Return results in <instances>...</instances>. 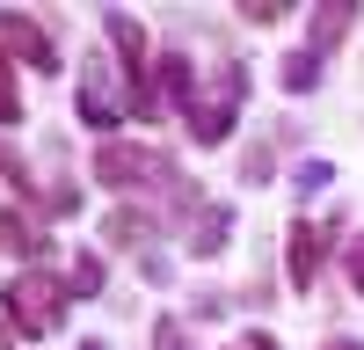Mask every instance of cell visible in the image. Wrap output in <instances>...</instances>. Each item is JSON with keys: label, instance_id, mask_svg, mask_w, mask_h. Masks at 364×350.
Masks as SVG:
<instances>
[{"label": "cell", "instance_id": "21", "mask_svg": "<svg viewBox=\"0 0 364 350\" xmlns=\"http://www.w3.org/2000/svg\"><path fill=\"white\" fill-rule=\"evenodd\" d=\"M0 350H15V329H0Z\"/></svg>", "mask_w": 364, "mask_h": 350}, {"label": "cell", "instance_id": "11", "mask_svg": "<svg viewBox=\"0 0 364 350\" xmlns=\"http://www.w3.org/2000/svg\"><path fill=\"white\" fill-rule=\"evenodd\" d=\"M321 73H328V58H321V51H284V66H277L284 95H314V88H321Z\"/></svg>", "mask_w": 364, "mask_h": 350}, {"label": "cell", "instance_id": "16", "mask_svg": "<svg viewBox=\"0 0 364 350\" xmlns=\"http://www.w3.org/2000/svg\"><path fill=\"white\" fill-rule=\"evenodd\" d=\"M343 270H350V292L364 299V233H350V248H343Z\"/></svg>", "mask_w": 364, "mask_h": 350}, {"label": "cell", "instance_id": "9", "mask_svg": "<svg viewBox=\"0 0 364 350\" xmlns=\"http://www.w3.org/2000/svg\"><path fill=\"white\" fill-rule=\"evenodd\" d=\"M154 233H161V219L139 212V204H117V212L102 219V241H109V248H146Z\"/></svg>", "mask_w": 364, "mask_h": 350}, {"label": "cell", "instance_id": "15", "mask_svg": "<svg viewBox=\"0 0 364 350\" xmlns=\"http://www.w3.org/2000/svg\"><path fill=\"white\" fill-rule=\"evenodd\" d=\"M154 350H190V329H182L175 314H161L154 321Z\"/></svg>", "mask_w": 364, "mask_h": 350}, {"label": "cell", "instance_id": "2", "mask_svg": "<svg viewBox=\"0 0 364 350\" xmlns=\"http://www.w3.org/2000/svg\"><path fill=\"white\" fill-rule=\"evenodd\" d=\"M87 175H95L102 190H175L182 183V168L161 154V146H139V139H102Z\"/></svg>", "mask_w": 364, "mask_h": 350}, {"label": "cell", "instance_id": "22", "mask_svg": "<svg viewBox=\"0 0 364 350\" xmlns=\"http://www.w3.org/2000/svg\"><path fill=\"white\" fill-rule=\"evenodd\" d=\"M80 350H109V343H80Z\"/></svg>", "mask_w": 364, "mask_h": 350}, {"label": "cell", "instance_id": "3", "mask_svg": "<svg viewBox=\"0 0 364 350\" xmlns=\"http://www.w3.org/2000/svg\"><path fill=\"white\" fill-rule=\"evenodd\" d=\"M0 307H8V329L15 336H51L58 321H66L73 292L58 285L51 270H15L8 285H0Z\"/></svg>", "mask_w": 364, "mask_h": 350}, {"label": "cell", "instance_id": "18", "mask_svg": "<svg viewBox=\"0 0 364 350\" xmlns=\"http://www.w3.org/2000/svg\"><path fill=\"white\" fill-rule=\"evenodd\" d=\"M284 8H277V0H240V22H277Z\"/></svg>", "mask_w": 364, "mask_h": 350}, {"label": "cell", "instance_id": "12", "mask_svg": "<svg viewBox=\"0 0 364 350\" xmlns=\"http://www.w3.org/2000/svg\"><path fill=\"white\" fill-rule=\"evenodd\" d=\"M102 277H109V270H102V255H87V248H80V255H73L66 292H73V299H102Z\"/></svg>", "mask_w": 364, "mask_h": 350}, {"label": "cell", "instance_id": "13", "mask_svg": "<svg viewBox=\"0 0 364 350\" xmlns=\"http://www.w3.org/2000/svg\"><path fill=\"white\" fill-rule=\"evenodd\" d=\"M240 183H277V154H269V146H248V154H240Z\"/></svg>", "mask_w": 364, "mask_h": 350}, {"label": "cell", "instance_id": "1", "mask_svg": "<svg viewBox=\"0 0 364 350\" xmlns=\"http://www.w3.org/2000/svg\"><path fill=\"white\" fill-rule=\"evenodd\" d=\"M240 95H248V73H240L233 51H219V58H211V88H197L190 110H182V132H190L204 154L226 146L233 139V117H240Z\"/></svg>", "mask_w": 364, "mask_h": 350}, {"label": "cell", "instance_id": "17", "mask_svg": "<svg viewBox=\"0 0 364 350\" xmlns=\"http://www.w3.org/2000/svg\"><path fill=\"white\" fill-rule=\"evenodd\" d=\"M328 175H336V168H328V161H299V175H291V183H299V190L314 197V190H328Z\"/></svg>", "mask_w": 364, "mask_h": 350}, {"label": "cell", "instance_id": "20", "mask_svg": "<svg viewBox=\"0 0 364 350\" xmlns=\"http://www.w3.org/2000/svg\"><path fill=\"white\" fill-rule=\"evenodd\" d=\"M321 350H364V343L357 336H336V343H321Z\"/></svg>", "mask_w": 364, "mask_h": 350}, {"label": "cell", "instance_id": "8", "mask_svg": "<svg viewBox=\"0 0 364 350\" xmlns=\"http://www.w3.org/2000/svg\"><path fill=\"white\" fill-rule=\"evenodd\" d=\"M357 29V8L350 0H328V8H314L306 15V51H321V58H336V44Z\"/></svg>", "mask_w": 364, "mask_h": 350}, {"label": "cell", "instance_id": "19", "mask_svg": "<svg viewBox=\"0 0 364 350\" xmlns=\"http://www.w3.org/2000/svg\"><path fill=\"white\" fill-rule=\"evenodd\" d=\"M233 350H277V336H262V329H248V336H240Z\"/></svg>", "mask_w": 364, "mask_h": 350}, {"label": "cell", "instance_id": "14", "mask_svg": "<svg viewBox=\"0 0 364 350\" xmlns=\"http://www.w3.org/2000/svg\"><path fill=\"white\" fill-rule=\"evenodd\" d=\"M22 117V95H15V58L0 51V124H15Z\"/></svg>", "mask_w": 364, "mask_h": 350}, {"label": "cell", "instance_id": "7", "mask_svg": "<svg viewBox=\"0 0 364 350\" xmlns=\"http://www.w3.org/2000/svg\"><path fill=\"white\" fill-rule=\"evenodd\" d=\"M0 248H8L15 262H29V270H37V255L51 248V233L37 226V212H15V204H0Z\"/></svg>", "mask_w": 364, "mask_h": 350}, {"label": "cell", "instance_id": "6", "mask_svg": "<svg viewBox=\"0 0 364 350\" xmlns=\"http://www.w3.org/2000/svg\"><path fill=\"white\" fill-rule=\"evenodd\" d=\"M284 270H291V292L321 285V270H328V226H314V219L284 226Z\"/></svg>", "mask_w": 364, "mask_h": 350}, {"label": "cell", "instance_id": "4", "mask_svg": "<svg viewBox=\"0 0 364 350\" xmlns=\"http://www.w3.org/2000/svg\"><path fill=\"white\" fill-rule=\"evenodd\" d=\"M73 110H80V124L87 132H102V139H117V124H124V95H117V58H87V73L73 80Z\"/></svg>", "mask_w": 364, "mask_h": 350}, {"label": "cell", "instance_id": "5", "mask_svg": "<svg viewBox=\"0 0 364 350\" xmlns=\"http://www.w3.org/2000/svg\"><path fill=\"white\" fill-rule=\"evenodd\" d=\"M0 51H8L15 66H29V73H58V44H51V29L29 22L22 8L0 15Z\"/></svg>", "mask_w": 364, "mask_h": 350}, {"label": "cell", "instance_id": "10", "mask_svg": "<svg viewBox=\"0 0 364 350\" xmlns=\"http://www.w3.org/2000/svg\"><path fill=\"white\" fill-rule=\"evenodd\" d=\"M226 233H233V204H204L197 226H190V255H219Z\"/></svg>", "mask_w": 364, "mask_h": 350}]
</instances>
